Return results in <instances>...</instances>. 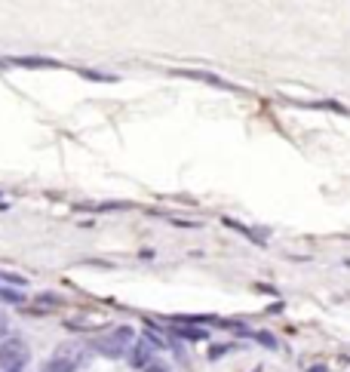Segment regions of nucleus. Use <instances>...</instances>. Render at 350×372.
<instances>
[{
	"label": "nucleus",
	"mask_w": 350,
	"mask_h": 372,
	"mask_svg": "<svg viewBox=\"0 0 350 372\" xmlns=\"http://www.w3.org/2000/svg\"><path fill=\"white\" fill-rule=\"evenodd\" d=\"M0 194H4V191H0Z\"/></svg>",
	"instance_id": "nucleus-18"
},
{
	"label": "nucleus",
	"mask_w": 350,
	"mask_h": 372,
	"mask_svg": "<svg viewBox=\"0 0 350 372\" xmlns=\"http://www.w3.org/2000/svg\"><path fill=\"white\" fill-rule=\"evenodd\" d=\"M142 372H169V369L163 366V363H157V360H154V363H151V366H144Z\"/></svg>",
	"instance_id": "nucleus-14"
},
{
	"label": "nucleus",
	"mask_w": 350,
	"mask_h": 372,
	"mask_svg": "<svg viewBox=\"0 0 350 372\" xmlns=\"http://www.w3.org/2000/svg\"><path fill=\"white\" fill-rule=\"evenodd\" d=\"M10 372H22V369H10Z\"/></svg>",
	"instance_id": "nucleus-17"
},
{
	"label": "nucleus",
	"mask_w": 350,
	"mask_h": 372,
	"mask_svg": "<svg viewBox=\"0 0 350 372\" xmlns=\"http://www.w3.org/2000/svg\"><path fill=\"white\" fill-rule=\"evenodd\" d=\"M31 351H28V342L19 335H10L0 342V372H10V369H22L28 363Z\"/></svg>",
	"instance_id": "nucleus-2"
},
{
	"label": "nucleus",
	"mask_w": 350,
	"mask_h": 372,
	"mask_svg": "<svg viewBox=\"0 0 350 372\" xmlns=\"http://www.w3.org/2000/svg\"><path fill=\"white\" fill-rule=\"evenodd\" d=\"M255 338L264 345V348H277V338L270 335V333H255Z\"/></svg>",
	"instance_id": "nucleus-12"
},
{
	"label": "nucleus",
	"mask_w": 350,
	"mask_h": 372,
	"mask_svg": "<svg viewBox=\"0 0 350 372\" xmlns=\"http://www.w3.org/2000/svg\"><path fill=\"white\" fill-rule=\"evenodd\" d=\"M227 351H230V345H215V348L209 351V357H212V360H218L221 354H227Z\"/></svg>",
	"instance_id": "nucleus-13"
},
{
	"label": "nucleus",
	"mask_w": 350,
	"mask_h": 372,
	"mask_svg": "<svg viewBox=\"0 0 350 372\" xmlns=\"http://www.w3.org/2000/svg\"><path fill=\"white\" fill-rule=\"evenodd\" d=\"M83 363V348L80 345H62L53 357H49L44 366H40V372H77Z\"/></svg>",
	"instance_id": "nucleus-3"
},
{
	"label": "nucleus",
	"mask_w": 350,
	"mask_h": 372,
	"mask_svg": "<svg viewBox=\"0 0 350 372\" xmlns=\"http://www.w3.org/2000/svg\"><path fill=\"white\" fill-rule=\"evenodd\" d=\"M0 283L15 286V290H25V286H28V277H25V274H15V271H0Z\"/></svg>",
	"instance_id": "nucleus-9"
},
{
	"label": "nucleus",
	"mask_w": 350,
	"mask_h": 372,
	"mask_svg": "<svg viewBox=\"0 0 350 372\" xmlns=\"http://www.w3.org/2000/svg\"><path fill=\"white\" fill-rule=\"evenodd\" d=\"M6 65H19V68H28V71H44V68H62V62L56 58H46V56H10Z\"/></svg>",
	"instance_id": "nucleus-4"
},
{
	"label": "nucleus",
	"mask_w": 350,
	"mask_h": 372,
	"mask_svg": "<svg viewBox=\"0 0 350 372\" xmlns=\"http://www.w3.org/2000/svg\"><path fill=\"white\" fill-rule=\"evenodd\" d=\"M132 342H135L132 326H114V329H108L105 335L92 338L89 348L96 354H101V357H108V360H117V357H123V354L132 348Z\"/></svg>",
	"instance_id": "nucleus-1"
},
{
	"label": "nucleus",
	"mask_w": 350,
	"mask_h": 372,
	"mask_svg": "<svg viewBox=\"0 0 350 372\" xmlns=\"http://www.w3.org/2000/svg\"><path fill=\"white\" fill-rule=\"evenodd\" d=\"M80 71V78H87V80H99V83H114L117 78L114 74H105V71H89V68H77Z\"/></svg>",
	"instance_id": "nucleus-10"
},
{
	"label": "nucleus",
	"mask_w": 350,
	"mask_h": 372,
	"mask_svg": "<svg viewBox=\"0 0 350 372\" xmlns=\"http://www.w3.org/2000/svg\"><path fill=\"white\" fill-rule=\"evenodd\" d=\"M0 338H6V320L0 317Z\"/></svg>",
	"instance_id": "nucleus-15"
},
{
	"label": "nucleus",
	"mask_w": 350,
	"mask_h": 372,
	"mask_svg": "<svg viewBox=\"0 0 350 372\" xmlns=\"http://www.w3.org/2000/svg\"><path fill=\"white\" fill-rule=\"evenodd\" d=\"M126 354H130V363L135 369H144V366H151V363H154V348L144 342V338H142V342H132V348Z\"/></svg>",
	"instance_id": "nucleus-5"
},
{
	"label": "nucleus",
	"mask_w": 350,
	"mask_h": 372,
	"mask_svg": "<svg viewBox=\"0 0 350 372\" xmlns=\"http://www.w3.org/2000/svg\"><path fill=\"white\" fill-rule=\"evenodd\" d=\"M132 203L123 200H105V203H77V213H120V209H130Z\"/></svg>",
	"instance_id": "nucleus-6"
},
{
	"label": "nucleus",
	"mask_w": 350,
	"mask_h": 372,
	"mask_svg": "<svg viewBox=\"0 0 350 372\" xmlns=\"http://www.w3.org/2000/svg\"><path fill=\"white\" fill-rule=\"evenodd\" d=\"M144 342H148V345H151V348H166V345H169V342H166V338H163V335H160V333H157V329H154L151 323H148V329H144Z\"/></svg>",
	"instance_id": "nucleus-11"
},
{
	"label": "nucleus",
	"mask_w": 350,
	"mask_h": 372,
	"mask_svg": "<svg viewBox=\"0 0 350 372\" xmlns=\"http://www.w3.org/2000/svg\"><path fill=\"white\" fill-rule=\"evenodd\" d=\"M173 335L185 338V342H209V329H200L194 323H175L173 326Z\"/></svg>",
	"instance_id": "nucleus-7"
},
{
	"label": "nucleus",
	"mask_w": 350,
	"mask_h": 372,
	"mask_svg": "<svg viewBox=\"0 0 350 372\" xmlns=\"http://www.w3.org/2000/svg\"><path fill=\"white\" fill-rule=\"evenodd\" d=\"M0 302H6V304H22L28 302V295H25V290H15V286H4L0 283Z\"/></svg>",
	"instance_id": "nucleus-8"
},
{
	"label": "nucleus",
	"mask_w": 350,
	"mask_h": 372,
	"mask_svg": "<svg viewBox=\"0 0 350 372\" xmlns=\"http://www.w3.org/2000/svg\"><path fill=\"white\" fill-rule=\"evenodd\" d=\"M307 372H329V369H326V366H311Z\"/></svg>",
	"instance_id": "nucleus-16"
}]
</instances>
